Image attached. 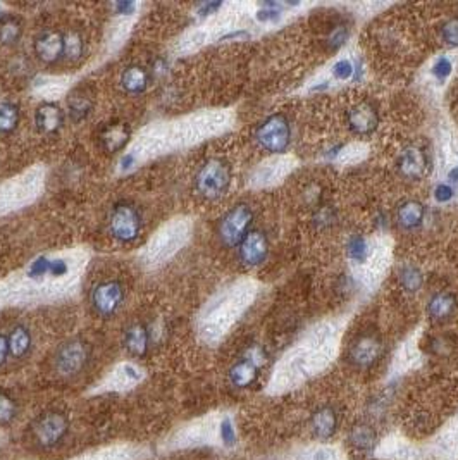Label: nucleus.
Wrapping results in <instances>:
<instances>
[{"mask_svg": "<svg viewBox=\"0 0 458 460\" xmlns=\"http://www.w3.org/2000/svg\"><path fill=\"white\" fill-rule=\"evenodd\" d=\"M9 357H11L9 340H7V336L4 335V333H0V367L7 362V359H9Z\"/></svg>", "mask_w": 458, "mask_h": 460, "instance_id": "4c0bfd02", "label": "nucleus"}, {"mask_svg": "<svg viewBox=\"0 0 458 460\" xmlns=\"http://www.w3.org/2000/svg\"><path fill=\"white\" fill-rule=\"evenodd\" d=\"M439 35L443 43L449 48L458 47V16H452L447 21L441 24Z\"/></svg>", "mask_w": 458, "mask_h": 460, "instance_id": "c85d7f7f", "label": "nucleus"}, {"mask_svg": "<svg viewBox=\"0 0 458 460\" xmlns=\"http://www.w3.org/2000/svg\"><path fill=\"white\" fill-rule=\"evenodd\" d=\"M350 31L348 28H346V24H336L334 26V30L329 33L328 36V47L331 48V51H338L340 47H343L346 38H348Z\"/></svg>", "mask_w": 458, "mask_h": 460, "instance_id": "473e14b6", "label": "nucleus"}, {"mask_svg": "<svg viewBox=\"0 0 458 460\" xmlns=\"http://www.w3.org/2000/svg\"><path fill=\"white\" fill-rule=\"evenodd\" d=\"M251 224H254V211L250 205L236 204L222 216L219 223V240L228 249H234L251 231Z\"/></svg>", "mask_w": 458, "mask_h": 460, "instance_id": "7ed1b4c3", "label": "nucleus"}, {"mask_svg": "<svg viewBox=\"0 0 458 460\" xmlns=\"http://www.w3.org/2000/svg\"><path fill=\"white\" fill-rule=\"evenodd\" d=\"M152 343V331L143 323H133L125 333V348L133 357H145Z\"/></svg>", "mask_w": 458, "mask_h": 460, "instance_id": "f3484780", "label": "nucleus"}, {"mask_svg": "<svg viewBox=\"0 0 458 460\" xmlns=\"http://www.w3.org/2000/svg\"><path fill=\"white\" fill-rule=\"evenodd\" d=\"M382 343L375 333H364L350 345L348 359L355 367L369 369L381 359Z\"/></svg>", "mask_w": 458, "mask_h": 460, "instance_id": "1a4fd4ad", "label": "nucleus"}, {"mask_svg": "<svg viewBox=\"0 0 458 460\" xmlns=\"http://www.w3.org/2000/svg\"><path fill=\"white\" fill-rule=\"evenodd\" d=\"M150 85V73L143 66H130L121 76V86L130 95H140Z\"/></svg>", "mask_w": 458, "mask_h": 460, "instance_id": "6ab92c4d", "label": "nucleus"}, {"mask_svg": "<svg viewBox=\"0 0 458 460\" xmlns=\"http://www.w3.org/2000/svg\"><path fill=\"white\" fill-rule=\"evenodd\" d=\"M455 197V188L448 183H439L434 188V200L439 204H448Z\"/></svg>", "mask_w": 458, "mask_h": 460, "instance_id": "f704fd0d", "label": "nucleus"}, {"mask_svg": "<svg viewBox=\"0 0 458 460\" xmlns=\"http://www.w3.org/2000/svg\"><path fill=\"white\" fill-rule=\"evenodd\" d=\"M379 125V113L373 100H358L346 113V126L357 137H369Z\"/></svg>", "mask_w": 458, "mask_h": 460, "instance_id": "6e6552de", "label": "nucleus"}, {"mask_svg": "<svg viewBox=\"0 0 458 460\" xmlns=\"http://www.w3.org/2000/svg\"><path fill=\"white\" fill-rule=\"evenodd\" d=\"M221 438H222V441L228 443V445L234 443V428H233V422H231L229 419H224V422H222Z\"/></svg>", "mask_w": 458, "mask_h": 460, "instance_id": "e433bc0d", "label": "nucleus"}, {"mask_svg": "<svg viewBox=\"0 0 458 460\" xmlns=\"http://www.w3.org/2000/svg\"><path fill=\"white\" fill-rule=\"evenodd\" d=\"M219 7H221V4H205V6H202L200 14L202 16H209L210 12H214L216 9H219Z\"/></svg>", "mask_w": 458, "mask_h": 460, "instance_id": "79ce46f5", "label": "nucleus"}, {"mask_svg": "<svg viewBox=\"0 0 458 460\" xmlns=\"http://www.w3.org/2000/svg\"><path fill=\"white\" fill-rule=\"evenodd\" d=\"M90 345L83 342V340H69V342L63 343L59 347V350L56 352L53 362H56V369L61 376L73 377L80 375L81 371L86 367V364L90 362Z\"/></svg>", "mask_w": 458, "mask_h": 460, "instance_id": "39448f33", "label": "nucleus"}, {"mask_svg": "<svg viewBox=\"0 0 458 460\" xmlns=\"http://www.w3.org/2000/svg\"><path fill=\"white\" fill-rule=\"evenodd\" d=\"M131 162H133V157H131V155H125V159L121 161L123 167H125V169H126V167H130Z\"/></svg>", "mask_w": 458, "mask_h": 460, "instance_id": "c03bdc74", "label": "nucleus"}, {"mask_svg": "<svg viewBox=\"0 0 458 460\" xmlns=\"http://www.w3.org/2000/svg\"><path fill=\"white\" fill-rule=\"evenodd\" d=\"M85 52V40L78 31L64 33V57L69 61L81 59Z\"/></svg>", "mask_w": 458, "mask_h": 460, "instance_id": "bb28decb", "label": "nucleus"}, {"mask_svg": "<svg viewBox=\"0 0 458 460\" xmlns=\"http://www.w3.org/2000/svg\"><path fill=\"white\" fill-rule=\"evenodd\" d=\"M452 61H449L448 57H439V59H436L434 64H432L431 75L434 80L439 81V83H444V81L448 80V76L452 75Z\"/></svg>", "mask_w": 458, "mask_h": 460, "instance_id": "2f4dec72", "label": "nucleus"}, {"mask_svg": "<svg viewBox=\"0 0 458 460\" xmlns=\"http://www.w3.org/2000/svg\"><path fill=\"white\" fill-rule=\"evenodd\" d=\"M424 219H426V205L419 200H405L396 209V223L405 231L420 228Z\"/></svg>", "mask_w": 458, "mask_h": 460, "instance_id": "dca6fc26", "label": "nucleus"}, {"mask_svg": "<svg viewBox=\"0 0 458 460\" xmlns=\"http://www.w3.org/2000/svg\"><path fill=\"white\" fill-rule=\"evenodd\" d=\"M69 429V419L64 412L51 410L45 412L33 424V434L36 443L43 449H52L63 441Z\"/></svg>", "mask_w": 458, "mask_h": 460, "instance_id": "423d86ee", "label": "nucleus"}, {"mask_svg": "<svg viewBox=\"0 0 458 460\" xmlns=\"http://www.w3.org/2000/svg\"><path fill=\"white\" fill-rule=\"evenodd\" d=\"M267 7H271V9L259 11L257 18L261 19V21H271V19H278L279 18V11L272 9V7H274V4H267Z\"/></svg>", "mask_w": 458, "mask_h": 460, "instance_id": "ea45409f", "label": "nucleus"}, {"mask_svg": "<svg viewBox=\"0 0 458 460\" xmlns=\"http://www.w3.org/2000/svg\"><path fill=\"white\" fill-rule=\"evenodd\" d=\"M90 302L100 318H113L125 302V286L118 279H107V281L98 283L92 290Z\"/></svg>", "mask_w": 458, "mask_h": 460, "instance_id": "0eeeda50", "label": "nucleus"}, {"mask_svg": "<svg viewBox=\"0 0 458 460\" xmlns=\"http://www.w3.org/2000/svg\"><path fill=\"white\" fill-rule=\"evenodd\" d=\"M291 122L286 114L276 113L255 128L254 138L267 154H284L291 145Z\"/></svg>", "mask_w": 458, "mask_h": 460, "instance_id": "f03ea898", "label": "nucleus"}, {"mask_svg": "<svg viewBox=\"0 0 458 460\" xmlns=\"http://www.w3.org/2000/svg\"><path fill=\"white\" fill-rule=\"evenodd\" d=\"M109 231L121 244H130L140 236L142 231V216L130 202L115 204L109 216Z\"/></svg>", "mask_w": 458, "mask_h": 460, "instance_id": "20e7f679", "label": "nucleus"}, {"mask_svg": "<svg viewBox=\"0 0 458 460\" xmlns=\"http://www.w3.org/2000/svg\"><path fill=\"white\" fill-rule=\"evenodd\" d=\"M66 273H68V264H66L64 261H61V258H53V261H51V271H48V274H52V276H64Z\"/></svg>", "mask_w": 458, "mask_h": 460, "instance_id": "58836bf2", "label": "nucleus"}, {"mask_svg": "<svg viewBox=\"0 0 458 460\" xmlns=\"http://www.w3.org/2000/svg\"><path fill=\"white\" fill-rule=\"evenodd\" d=\"M133 9H135V4H131V2H123V4H118V6H115L118 14H131V11Z\"/></svg>", "mask_w": 458, "mask_h": 460, "instance_id": "a19ab883", "label": "nucleus"}, {"mask_svg": "<svg viewBox=\"0 0 458 460\" xmlns=\"http://www.w3.org/2000/svg\"><path fill=\"white\" fill-rule=\"evenodd\" d=\"M131 130L125 121H109L98 131V142L107 154H118L130 143Z\"/></svg>", "mask_w": 458, "mask_h": 460, "instance_id": "ddd939ff", "label": "nucleus"}, {"mask_svg": "<svg viewBox=\"0 0 458 460\" xmlns=\"http://www.w3.org/2000/svg\"><path fill=\"white\" fill-rule=\"evenodd\" d=\"M51 271V258L47 257H38L35 262L30 266V278H42L45 274H48Z\"/></svg>", "mask_w": 458, "mask_h": 460, "instance_id": "c9c22d12", "label": "nucleus"}, {"mask_svg": "<svg viewBox=\"0 0 458 460\" xmlns=\"http://www.w3.org/2000/svg\"><path fill=\"white\" fill-rule=\"evenodd\" d=\"M7 340H9L11 357H14V359H23V357H26L30 353L33 336L31 331L24 324H16L11 330L9 336H7Z\"/></svg>", "mask_w": 458, "mask_h": 460, "instance_id": "4be33fe9", "label": "nucleus"}, {"mask_svg": "<svg viewBox=\"0 0 458 460\" xmlns=\"http://www.w3.org/2000/svg\"><path fill=\"white\" fill-rule=\"evenodd\" d=\"M93 109V97L92 93L86 92L85 88H78L68 98V114L74 122L83 121L90 116Z\"/></svg>", "mask_w": 458, "mask_h": 460, "instance_id": "412c9836", "label": "nucleus"}, {"mask_svg": "<svg viewBox=\"0 0 458 460\" xmlns=\"http://www.w3.org/2000/svg\"><path fill=\"white\" fill-rule=\"evenodd\" d=\"M18 416V404L9 393L0 390V426H9Z\"/></svg>", "mask_w": 458, "mask_h": 460, "instance_id": "cd10ccee", "label": "nucleus"}, {"mask_svg": "<svg viewBox=\"0 0 458 460\" xmlns=\"http://www.w3.org/2000/svg\"><path fill=\"white\" fill-rule=\"evenodd\" d=\"M338 428V414L331 405L317 409L312 416V429L321 439L331 438Z\"/></svg>", "mask_w": 458, "mask_h": 460, "instance_id": "aec40b11", "label": "nucleus"}, {"mask_svg": "<svg viewBox=\"0 0 458 460\" xmlns=\"http://www.w3.org/2000/svg\"><path fill=\"white\" fill-rule=\"evenodd\" d=\"M396 171L407 182H420L429 172V155L419 145H408L396 161Z\"/></svg>", "mask_w": 458, "mask_h": 460, "instance_id": "9d476101", "label": "nucleus"}, {"mask_svg": "<svg viewBox=\"0 0 458 460\" xmlns=\"http://www.w3.org/2000/svg\"><path fill=\"white\" fill-rule=\"evenodd\" d=\"M259 367H261V364L255 362V360L250 359L249 355H245L243 359L238 360V362L231 365L229 375H228L229 383L238 390L249 388V386H251L255 381H257Z\"/></svg>", "mask_w": 458, "mask_h": 460, "instance_id": "a211bd4d", "label": "nucleus"}, {"mask_svg": "<svg viewBox=\"0 0 458 460\" xmlns=\"http://www.w3.org/2000/svg\"><path fill=\"white\" fill-rule=\"evenodd\" d=\"M312 221L317 228H329V226L336 223V211H334L331 205H317V209L313 211Z\"/></svg>", "mask_w": 458, "mask_h": 460, "instance_id": "c756f323", "label": "nucleus"}, {"mask_svg": "<svg viewBox=\"0 0 458 460\" xmlns=\"http://www.w3.org/2000/svg\"><path fill=\"white\" fill-rule=\"evenodd\" d=\"M350 439H352L353 445L358 446V449L369 450L374 446L375 437H374V431L370 428H367V426H358V428L353 429L352 438Z\"/></svg>", "mask_w": 458, "mask_h": 460, "instance_id": "7c9ffc66", "label": "nucleus"}, {"mask_svg": "<svg viewBox=\"0 0 458 460\" xmlns=\"http://www.w3.org/2000/svg\"><path fill=\"white\" fill-rule=\"evenodd\" d=\"M353 75H355V66H353L352 61L341 59L333 66V76L336 78V80L346 81V80H350V78H352Z\"/></svg>", "mask_w": 458, "mask_h": 460, "instance_id": "72a5a7b5", "label": "nucleus"}, {"mask_svg": "<svg viewBox=\"0 0 458 460\" xmlns=\"http://www.w3.org/2000/svg\"><path fill=\"white\" fill-rule=\"evenodd\" d=\"M448 179H449V183L458 184V167H453V169L448 172Z\"/></svg>", "mask_w": 458, "mask_h": 460, "instance_id": "37998d69", "label": "nucleus"}, {"mask_svg": "<svg viewBox=\"0 0 458 460\" xmlns=\"http://www.w3.org/2000/svg\"><path fill=\"white\" fill-rule=\"evenodd\" d=\"M400 286L407 291V293H417L424 285V274L417 266L405 264L402 266L398 273Z\"/></svg>", "mask_w": 458, "mask_h": 460, "instance_id": "5701e85b", "label": "nucleus"}, {"mask_svg": "<svg viewBox=\"0 0 458 460\" xmlns=\"http://www.w3.org/2000/svg\"><path fill=\"white\" fill-rule=\"evenodd\" d=\"M35 54L43 64H56L64 57V33L59 30H45L33 43Z\"/></svg>", "mask_w": 458, "mask_h": 460, "instance_id": "f8f14e48", "label": "nucleus"}, {"mask_svg": "<svg viewBox=\"0 0 458 460\" xmlns=\"http://www.w3.org/2000/svg\"><path fill=\"white\" fill-rule=\"evenodd\" d=\"M369 241L365 240L364 235L355 233L346 241V256H348V258H352L353 262H357V264L365 262L367 257H369Z\"/></svg>", "mask_w": 458, "mask_h": 460, "instance_id": "a878e982", "label": "nucleus"}, {"mask_svg": "<svg viewBox=\"0 0 458 460\" xmlns=\"http://www.w3.org/2000/svg\"><path fill=\"white\" fill-rule=\"evenodd\" d=\"M23 35L21 23L11 16H4L0 19V43L2 45H16Z\"/></svg>", "mask_w": 458, "mask_h": 460, "instance_id": "393cba45", "label": "nucleus"}, {"mask_svg": "<svg viewBox=\"0 0 458 460\" xmlns=\"http://www.w3.org/2000/svg\"><path fill=\"white\" fill-rule=\"evenodd\" d=\"M458 309V298L452 291H437L427 302V315L434 323H444L453 318Z\"/></svg>", "mask_w": 458, "mask_h": 460, "instance_id": "2eb2a0df", "label": "nucleus"}, {"mask_svg": "<svg viewBox=\"0 0 458 460\" xmlns=\"http://www.w3.org/2000/svg\"><path fill=\"white\" fill-rule=\"evenodd\" d=\"M4 18V16H2V12H0V19H2Z\"/></svg>", "mask_w": 458, "mask_h": 460, "instance_id": "a18cd8bd", "label": "nucleus"}, {"mask_svg": "<svg viewBox=\"0 0 458 460\" xmlns=\"http://www.w3.org/2000/svg\"><path fill=\"white\" fill-rule=\"evenodd\" d=\"M233 169L229 162L221 157L209 159L195 176V190L205 200H217L229 190Z\"/></svg>", "mask_w": 458, "mask_h": 460, "instance_id": "f257e3e1", "label": "nucleus"}, {"mask_svg": "<svg viewBox=\"0 0 458 460\" xmlns=\"http://www.w3.org/2000/svg\"><path fill=\"white\" fill-rule=\"evenodd\" d=\"M269 238L262 229H251L238 245V257L246 268H259L269 257Z\"/></svg>", "mask_w": 458, "mask_h": 460, "instance_id": "9b49d317", "label": "nucleus"}, {"mask_svg": "<svg viewBox=\"0 0 458 460\" xmlns=\"http://www.w3.org/2000/svg\"><path fill=\"white\" fill-rule=\"evenodd\" d=\"M66 122V113L61 105L53 102H43L35 110L36 131L42 135H56L63 130Z\"/></svg>", "mask_w": 458, "mask_h": 460, "instance_id": "4468645a", "label": "nucleus"}, {"mask_svg": "<svg viewBox=\"0 0 458 460\" xmlns=\"http://www.w3.org/2000/svg\"><path fill=\"white\" fill-rule=\"evenodd\" d=\"M19 121H21V113L18 105L12 102L0 105V135H9L16 131Z\"/></svg>", "mask_w": 458, "mask_h": 460, "instance_id": "b1692460", "label": "nucleus"}]
</instances>
